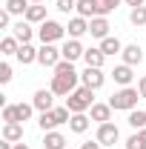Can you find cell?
<instances>
[{
  "label": "cell",
  "mask_w": 146,
  "mask_h": 149,
  "mask_svg": "<svg viewBox=\"0 0 146 149\" xmlns=\"http://www.w3.org/2000/svg\"><path fill=\"white\" fill-rule=\"evenodd\" d=\"M55 97L57 95L52 92V89H37L35 97H32V103H35L37 112H49V109H55Z\"/></svg>",
  "instance_id": "9c48e42d"
},
{
  "label": "cell",
  "mask_w": 146,
  "mask_h": 149,
  "mask_svg": "<svg viewBox=\"0 0 146 149\" xmlns=\"http://www.w3.org/2000/svg\"><path fill=\"white\" fill-rule=\"evenodd\" d=\"M89 112H92V120H95V123H109V120H112V112H115V109H112L109 103H95Z\"/></svg>",
  "instance_id": "9a60e30c"
},
{
  "label": "cell",
  "mask_w": 146,
  "mask_h": 149,
  "mask_svg": "<svg viewBox=\"0 0 146 149\" xmlns=\"http://www.w3.org/2000/svg\"><path fill=\"white\" fill-rule=\"evenodd\" d=\"M72 9H77V0H57V12H63V15H69Z\"/></svg>",
  "instance_id": "1f68e13d"
},
{
  "label": "cell",
  "mask_w": 146,
  "mask_h": 149,
  "mask_svg": "<svg viewBox=\"0 0 146 149\" xmlns=\"http://www.w3.org/2000/svg\"><path fill=\"white\" fill-rule=\"evenodd\" d=\"M3 141L20 143L23 141V123H3Z\"/></svg>",
  "instance_id": "ffe728a7"
},
{
  "label": "cell",
  "mask_w": 146,
  "mask_h": 149,
  "mask_svg": "<svg viewBox=\"0 0 146 149\" xmlns=\"http://www.w3.org/2000/svg\"><path fill=\"white\" fill-rule=\"evenodd\" d=\"M29 3H43V0H29Z\"/></svg>",
  "instance_id": "ab89813d"
},
{
  "label": "cell",
  "mask_w": 146,
  "mask_h": 149,
  "mask_svg": "<svg viewBox=\"0 0 146 149\" xmlns=\"http://www.w3.org/2000/svg\"><path fill=\"white\" fill-rule=\"evenodd\" d=\"M120 6V0H95V17H106Z\"/></svg>",
  "instance_id": "603a6c76"
},
{
  "label": "cell",
  "mask_w": 146,
  "mask_h": 149,
  "mask_svg": "<svg viewBox=\"0 0 146 149\" xmlns=\"http://www.w3.org/2000/svg\"><path fill=\"white\" fill-rule=\"evenodd\" d=\"M103 143L100 141H86V143H80V149H100Z\"/></svg>",
  "instance_id": "d590c367"
},
{
  "label": "cell",
  "mask_w": 146,
  "mask_h": 149,
  "mask_svg": "<svg viewBox=\"0 0 146 149\" xmlns=\"http://www.w3.org/2000/svg\"><path fill=\"white\" fill-rule=\"evenodd\" d=\"M9 80H12V66L0 63V83H9Z\"/></svg>",
  "instance_id": "d6a6232c"
},
{
  "label": "cell",
  "mask_w": 146,
  "mask_h": 149,
  "mask_svg": "<svg viewBox=\"0 0 146 149\" xmlns=\"http://www.w3.org/2000/svg\"><path fill=\"white\" fill-rule=\"evenodd\" d=\"M109 20L106 17H92L89 20V35L92 37H97V40H103V37H109Z\"/></svg>",
  "instance_id": "4fadbf2b"
},
{
  "label": "cell",
  "mask_w": 146,
  "mask_h": 149,
  "mask_svg": "<svg viewBox=\"0 0 146 149\" xmlns=\"http://www.w3.org/2000/svg\"><path fill=\"white\" fill-rule=\"evenodd\" d=\"M83 60H86V66H92V69H103V63H106V55H103V52H100V46H97V49H86Z\"/></svg>",
  "instance_id": "d6986e66"
},
{
  "label": "cell",
  "mask_w": 146,
  "mask_h": 149,
  "mask_svg": "<svg viewBox=\"0 0 146 149\" xmlns=\"http://www.w3.org/2000/svg\"><path fill=\"white\" fill-rule=\"evenodd\" d=\"M0 118H3V123H17V103H6Z\"/></svg>",
  "instance_id": "f1b7e54d"
},
{
  "label": "cell",
  "mask_w": 146,
  "mask_h": 149,
  "mask_svg": "<svg viewBox=\"0 0 146 149\" xmlns=\"http://www.w3.org/2000/svg\"><path fill=\"white\" fill-rule=\"evenodd\" d=\"M60 60H63V55H60V49H57L55 43H43V46L37 49V63L46 66V69H55Z\"/></svg>",
  "instance_id": "5b68a950"
},
{
  "label": "cell",
  "mask_w": 146,
  "mask_h": 149,
  "mask_svg": "<svg viewBox=\"0 0 146 149\" xmlns=\"http://www.w3.org/2000/svg\"><path fill=\"white\" fill-rule=\"evenodd\" d=\"M135 138H138V149H146V129L135 132Z\"/></svg>",
  "instance_id": "836d02e7"
},
{
  "label": "cell",
  "mask_w": 146,
  "mask_h": 149,
  "mask_svg": "<svg viewBox=\"0 0 146 149\" xmlns=\"http://www.w3.org/2000/svg\"><path fill=\"white\" fill-rule=\"evenodd\" d=\"M80 83L89 86L92 92H97V89L106 83V74H103V69H92V66H86V72L80 74Z\"/></svg>",
  "instance_id": "52a82bcc"
},
{
  "label": "cell",
  "mask_w": 146,
  "mask_h": 149,
  "mask_svg": "<svg viewBox=\"0 0 146 149\" xmlns=\"http://www.w3.org/2000/svg\"><path fill=\"white\" fill-rule=\"evenodd\" d=\"M66 32H69V37H77V40H80L83 35H89V20L77 15V17H72V20H69V26H66Z\"/></svg>",
  "instance_id": "7c38bea8"
},
{
  "label": "cell",
  "mask_w": 146,
  "mask_h": 149,
  "mask_svg": "<svg viewBox=\"0 0 146 149\" xmlns=\"http://www.w3.org/2000/svg\"><path fill=\"white\" fill-rule=\"evenodd\" d=\"M15 149H29V143H15Z\"/></svg>",
  "instance_id": "f35d334b"
},
{
  "label": "cell",
  "mask_w": 146,
  "mask_h": 149,
  "mask_svg": "<svg viewBox=\"0 0 146 149\" xmlns=\"http://www.w3.org/2000/svg\"><path fill=\"white\" fill-rule=\"evenodd\" d=\"M43 149H66V135L63 132H46V138H43Z\"/></svg>",
  "instance_id": "ac0fdd59"
},
{
  "label": "cell",
  "mask_w": 146,
  "mask_h": 149,
  "mask_svg": "<svg viewBox=\"0 0 146 149\" xmlns=\"http://www.w3.org/2000/svg\"><path fill=\"white\" fill-rule=\"evenodd\" d=\"M9 23H12V15H9V12L3 9V12H0V29H6Z\"/></svg>",
  "instance_id": "e575fe53"
},
{
  "label": "cell",
  "mask_w": 146,
  "mask_h": 149,
  "mask_svg": "<svg viewBox=\"0 0 146 149\" xmlns=\"http://www.w3.org/2000/svg\"><path fill=\"white\" fill-rule=\"evenodd\" d=\"M117 138H120V129H117L112 120H109V123H97V135H95V141H100L103 146H115Z\"/></svg>",
  "instance_id": "8992f818"
},
{
  "label": "cell",
  "mask_w": 146,
  "mask_h": 149,
  "mask_svg": "<svg viewBox=\"0 0 146 149\" xmlns=\"http://www.w3.org/2000/svg\"><path fill=\"white\" fill-rule=\"evenodd\" d=\"M63 35H66V26H60L57 20H43V23H40V29H37L40 43H57Z\"/></svg>",
  "instance_id": "277c9868"
},
{
  "label": "cell",
  "mask_w": 146,
  "mask_h": 149,
  "mask_svg": "<svg viewBox=\"0 0 146 149\" xmlns=\"http://www.w3.org/2000/svg\"><path fill=\"white\" fill-rule=\"evenodd\" d=\"M12 35L17 37L20 43H32V37H35V29H32V23H29V20H17V23L12 26Z\"/></svg>",
  "instance_id": "30bf717a"
},
{
  "label": "cell",
  "mask_w": 146,
  "mask_h": 149,
  "mask_svg": "<svg viewBox=\"0 0 146 149\" xmlns=\"http://www.w3.org/2000/svg\"><path fill=\"white\" fill-rule=\"evenodd\" d=\"M77 80H80V74L74 72V63L72 60H60L55 66V74H52V92L60 95V97H69V95L77 89Z\"/></svg>",
  "instance_id": "6da1fadb"
},
{
  "label": "cell",
  "mask_w": 146,
  "mask_h": 149,
  "mask_svg": "<svg viewBox=\"0 0 146 149\" xmlns=\"http://www.w3.org/2000/svg\"><path fill=\"white\" fill-rule=\"evenodd\" d=\"M138 92H140V97L146 100V74L140 77V80H138Z\"/></svg>",
  "instance_id": "8d00e7d4"
},
{
  "label": "cell",
  "mask_w": 146,
  "mask_h": 149,
  "mask_svg": "<svg viewBox=\"0 0 146 149\" xmlns=\"http://www.w3.org/2000/svg\"><path fill=\"white\" fill-rule=\"evenodd\" d=\"M23 63V66H29V63H35L37 60V49L32 46V43H20V49H17V55H15Z\"/></svg>",
  "instance_id": "44dd1931"
},
{
  "label": "cell",
  "mask_w": 146,
  "mask_h": 149,
  "mask_svg": "<svg viewBox=\"0 0 146 149\" xmlns=\"http://www.w3.org/2000/svg\"><path fill=\"white\" fill-rule=\"evenodd\" d=\"M23 20H29V23H43V20H46V6H43V3H32L29 12L23 15Z\"/></svg>",
  "instance_id": "7402d4cb"
},
{
  "label": "cell",
  "mask_w": 146,
  "mask_h": 149,
  "mask_svg": "<svg viewBox=\"0 0 146 149\" xmlns=\"http://www.w3.org/2000/svg\"><path fill=\"white\" fill-rule=\"evenodd\" d=\"M77 15L80 17H95V0H77Z\"/></svg>",
  "instance_id": "f546056e"
},
{
  "label": "cell",
  "mask_w": 146,
  "mask_h": 149,
  "mask_svg": "<svg viewBox=\"0 0 146 149\" xmlns=\"http://www.w3.org/2000/svg\"><path fill=\"white\" fill-rule=\"evenodd\" d=\"M17 49H20V40L15 35H9V37H3V40H0V55H17Z\"/></svg>",
  "instance_id": "d4e9b609"
},
{
  "label": "cell",
  "mask_w": 146,
  "mask_h": 149,
  "mask_svg": "<svg viewBox=\"0 0 146 149\" xmlns=\"http://www.w3.org/2000/svg\"><path fill=\"white\" fill-rule=\"evenodd\" d=\"M100 52H103V55L106 57H115V55H120V52H123V43H120V40H117V37H103V40H100Z\"/></svg>",
  "instance_id": "2e32d148"
},
{
  "label": "cell",
  "mask_w": 146,
  "mask_h": 149,
  "mask_svg": "<svg viewBox=\"0 0 146 149\" xmlns=\"http://www.w3.org/2000/svg\"><path fill=\"white\" fill-rule=\"evenodd\" d=\"M37 126L43 132H52V129H57V120H55V112L49 109V112H40V118H37Z\"/></svg>",
  "instance_id": "484cf974"
},
{
  "label": "cell",
  "mask_w": 146,
  "mask_h": 149,
  "mask_svg": "<svg viewBox=\"0 0 146 149\" xmlns=\"http://www.w3.org/2000/svg\"><path fill=\"white\" fill-rule=\"evenodd\" d=\"M123 3H126V6H132V9H138V6H143L146 0H123Z\"/></svg>",
  "instance_id": "74e56055"
},
{
  "label": "cell",
  "mask_w": 146,
  "mask_h": 149,
  "mask_svg": "<svg viewBox=\"0 0 146 149\" xmlns=\"http://www.w3.org/2000/svg\"><path fill=\"white\" fill-rule=\"evenodd\" d=\"M129 23L132 26H146V6H138L129 12Z\"/></svg>",
  "instance_id": "83f0119b"
},
{
  "label": "cell",
  "mask_w": 146,
  "mask_h": 149,
  "mask_svg": "<svg viewBox=\"0 0 146 149\" xmlns=\"http://www.w3.org/2000/svg\"><path fill=\"white\" fill-rule=\"evenodd\" d=\"M60 55H63V60H80V57L86 55V49H83V43L77 40V37H69L66 43H63V49H60Z\"/></svg>",
  "instance_id": "ba28073f"
},
{
  "label": "cell",
  "mask_w": 146,
  "mask_h": 149,
  "mask_svg": "<svg viewBox=\"0 0 146 149\" xmlns=\"http://www.w3.org/2000/svg\"><path fill=\"white\" fill-rule=\"evenodd\" d=\"M132 77H135V74H132V66H126V63H120V66L112 69V80H115L117 86H129Z\"/></svg>",
  "instance_id": "5bb4252c"
},
{
  "label": "cell",
  "mask_w": 146,
  "mask_h": 149,
  "mask_svg": "<svg viewBox=\"0 0 146 149\" xmlns=\"http://www.w3.org/2000/svg\"><path fill=\"white\" fill-rule=\"evenodd\" d=\"M138 100H140V92H138L135 86H120V89L109 97V106H112L115 112H117V109L132 112L135 106H138Z\"/></svg>",
  "instance_id": "7a4b0ae2"
},
{
  "label": "cell",
  "mask_w": 146,
  "mask_h": 149,
  "mask_svg": "<svg viewBox=\"0 0 146 149\" xmlns=\"http://www.w3.org/2000/svg\"><path fill=\"white\" fill-rule=\"evenodd\" d=\"M92 118L86 115V112H77V115H72V120H69V129L74 132V135H83V132L89 129Z\"/></svg>",
  "instance_id": "e0dca14e"
},
{
  "label": "cell",
  "mask_w": 146,
  "mask_h": 149,
  "mask_svg": "<svg viewBox=\"0 0 146 149\" xmlns=\"http://www.w3.org/2000/svg\"><path fill=\"white\" fill-rule=\"evenodd\" d=\"M120 57H123V63H126V66H138V63L143 60V49H140L138 43H129V46H123Z\"/></svg>",
  "instance_id": "8fae6325"
},
{
  "label": "cell",
  "mask_w": 146,
  "mask_h": 149,
  "mask_svg": "<svg viewBox=\"0 0 146 149\" xmlns=\"http://www.w3.org/2000/svg\"><path fill=\"white\" fill-rule=\"evenodd\" d=\"M66 106H69L72 115H77V112H89L92 106H95V92H92L89 86H77V89L66 97Z\"/></svg>",
  "instance_id": "3957f363"
},
{
  "label": "cell",
  "mask_w": 146,
  "mask_h": 149,
  "mask_svg": "<svg viewBox=\"0 0 146 149\" xmlns=\"http://www.w3.org/2000/svg\"><path fill=\"white\" fill-rule=\"evenodd\" d=\"M35 112V103H17V123H26Z\"/></svg>",
  "instance_id": "4dcf8cb0"
},
{
  "label": "cell",
  "mask_w": 146,
  "mask_h": 149,
  "mask_svg": "<svg viewBox=\"0 0 146 149\" xmlns=\"http://www.w3.org/2000/svg\"><path fill=\"white\" fill-rule=\"evenodd\" d=\"M126 123H129V126H132L135 132L146 129V112H140V109H132V112H129V118H126Z\"/></svg>",
  "instance_id": "cb8c5ba5"
},
{
  "label": "cell",
  "mask_w": 146,
  "mask_h": 149,
  "mask_svg": "<svg viewBox=\"0 0 146 149\" xmlns=\"http://www.w3.org/2000/svg\"><path fill=\"white\" fill-rule=\"evenodd\" d=\"M29 6H32L29 0H6V12L9 15H26Z\"/></svg>",
  "instance_id": "4316f807"
}]
</instances>
